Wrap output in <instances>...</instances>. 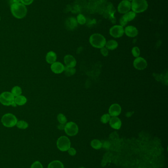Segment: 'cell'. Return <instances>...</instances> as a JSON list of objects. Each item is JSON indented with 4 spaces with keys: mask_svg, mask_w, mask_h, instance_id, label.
<instances>
[{
    "mask_svg": "<svg viewBox=\"0 0 168 168\" xmlns=\"http://www.w3.org/2000/svg\"><path fill=\"white\" fill-rule=\"evenodd\" d=\"M109 115L112 117H118L121 114V107L118 104H116V103L113 104L110 106L109 110Z\"/></svg>",
    "mask_w": 168,
    "mask_h": 168,
    "instance_id": "obj_12",
    "label": "cell"
},
{
    "mask_svg": "<svg viewBox=\"0 0 168 168\" xmlns=\"http://www.w3.org/2000/svg\"><path fill=\"white\" fill-rule=\"evenodd\" d=\"M100 52H101V53L102 54V55L104 57H107L109 55L108 50L105 47L101 48L100 49Z\"/></svg>",
    "mask_w": 168,
    "mask_h": 168,
    "instance_id": "obj_31",
    "label": "cell"
},
{
    "mask_svg": "<svg viewBox=\"0 0 168 168\" xmlns=\"http://www.w3.org/2000/svg\"><path fill=\"white\" fill-rule=\"evenodd\" d=\"M131 9L135 13H142L145 12L148 8V3L146 0H133Z\"/></svg>",
    "mask_w": 168,
    "mask_h": 168,
    "instance_id": "obj_3",
    "label": "cell"
},
{
    "mask_svg": "<svg viewBox=\"0 0 168 168\" xmlns=\"http://www.w3.org/2000/svg\"><path fill=\"white\" fill-rule=\"evenodd\" d=\"M15 96L11 93L6 91L0 95V102L5 106H10L15 103Z\"/></svg>",
    "mask_w": 168,
    "mask_h": 168,
    "instance_id": "obj_5",
    "label": "cell"
},
{
    "mask_svg": "<svg viewBox=\"0 0 168 168\" xmlns=\"http://www.w3.org/2000/svg\"><path fill=\"white\" fill-rule=\"evenodd\" d=\"M0 21H1V17H0Z\"/></svg>",
    "mask_w": 168,
    "mask_h": 168,
    "instance_id": "obj_39",
    "label": "cell"
},
{
    "mask_svg": "<svg viewBox=\"0 0 168 168\" xmlns=\"http://www.w3.org/2000/svg\"><path fill=\"white\" fill-rule=\"evenodd\" d=\"M77 21L80 25H84L86 23V18L83 15L80 14L78 15L77 18Z\"/></svg>",
    "mask_w": 168,
    "mask_h": 168,
    "instance_id": "obj_27",
    "label": "cell"
},
{
    "mask_svg": "<svg viewBox=\"0 0 168 168\" xmlns=\"http://www.w3.org/2000/svg\"><path fill=\"white\" fill-rule=\"evenodd\" d=\"M64 61L67 67H75L77 64V61L75 58L71 55H66L64 57Z\"/></svg>",
    "mask_w": 168,
    "mask_h": 168,
    "instance_id": "obj_15",
    "label": "cell"
},
{
    "mask_svg": "<svg viewBox=\"0 0 168 168\" xmlns=\"http://www.w3.org/2000/svg\"><path fill=\"white\" fill-rule=\"evenodd\" d=\"M11 93L15 97L19 96L21 95L22 89L20 87L18 86H15L12 90Z\"/></svg>",
    "mask_w": 168,
    "mask_h": 168,
    "instance_id": "obj_24",
    "label": "cell"
},
{
    "mask_svg": "<svg viewBox=\"0 0 168 168\" xmlns=\"http://www.w3.org/2000/svg\"><path fill=\"white\" fill-rule=\"evenodd\" d=\"M57 60V55L53 51L48 52L46 56V60L49 64H53Z\"/></svg>",
    "mask_w": 168,
    "mask_h": 168,
    "instance_id": "obj_18",
    "label": "cell"
},
{
    "mask_svg": "<svg viewBox=\"0 0 168 168\" xmlns=\"http://www.w3.org/2000/svg\"><path fill=\"white\" fill-rule=\"evenodd\" d=\"M64 130L69 136H74L78 133V126L75 123L71 121L66 124Z\"/></svg>",
    "mask_w": 168,
    "mask_h": 168,
    "instance_id": "obj_7",
    "label": "cell"
},
{
    "mask_svg": "<svg viewBox=\"0 0 168 168\" xmlns=\"http://www.w3.org/2000/svg\"><path fill=\"white\" fill-rule=\"evenodd\" d=\"M140 50L138 47H134L132 49V54L134 57L138 58L140 55Z\"/></svg>",
    "mask_w": 168,
    "mask_h": 168,
    "instance_id": "obj_29",
    "label": "cell"
},
{
    "mask_svg": "<svg viewBox=\"0 0 168 168\" xmlns=\"http://www.w3.org/2000/svg\"><path fill=\"white\" fill-rule=\"evenodd\" d=\"M1 121L5 127H12L16 125L17 119L14 115L8 113L3 116Z\"/></svg>",
    "mask_w": 168,
    "mask_h": 168,
    "instance_id": "obj_4",
    "label": "cell"
},
{
    "mask_svg": "<svg viewBox=\"0 0 168 168\" xmlns=\"http://www.w3.org/2000/svg\"><path fill=\"white\" fill-rule=\"evenodd\" d=\"M65 124H59V125L58 126V128L59 130H64V128H65Z\"/></svg>",
    "mask_w": 168,
    "mask_h": 168,
    "instance_id": "obj_35",
    "label": "cell"
},
{
    "mask_svg": "<svg viewBox=\"0 0 168 168\" xmlns=\"http://www.w3.org/2000/svg\"><path fill=\"white\" fill-rule=\"evenodd\" d=\"M13 3H20V0H12Z\"/></svg>",
    "mask_w": 168,
    "mask_h": 168,
    "instance_id": "obj_36",
    "label": "cell"
},
{
    "mask_svg": "<svg viewBox=\"0 0 168 168\" xmlns=\"http://www.w3.org/2000/svg\"><path fill=\"white\" fill-rule=\"evenodd\" d=\"M80 168H84V167H80Z\"/></svg>",
    "mask_w": 168,
    "mask_h": 168,
    "instance_id": "obj_38",
    "label": "cell"
},
{
    "mask_svg": "<svg viewBox=\"0 0 168 168\" xmlns=\"http://www.w3.org/2000/svg\"><path fill=\"white\" fill-rule=\"evenodd\" d=\"M57 146L62 152L67 151L71 147L70 140L66 136H61L57 140Z\"/></svg>",
    "mask_w": 168,
    "mask_h": 168,
    "instance_id": "obj_6",
    "label": "cell"
},
{
    "mask_svg": "<svg viewBox=\"0 0 168 168\" xmlns=\"http://www.w3.org/2000/svg\"><path fill=\"white\" fill-rule=\"evenodd\" d=\"M31 168H43V166L40 162L37 161L32 165Z\"/></svg>",
    "mask_w": 168,
    "mask_h": 168,
    "instance_id": "obj_30",
    "label": "cell"
},
{
    "mask_svg": "<svg viewBox=\"0 0 168 168\" xmlns=\"http://www.w3.org/2000/svg\"><path fill=\"white\" fill-rule=\"evenodd\" d=\"M64 71H65V75L67 76L70 77L75 74L76 70L74 67H66L64 69Z\"/></svg>",
    "mask_w": 168,
    "mask_h": 168,
    "instance_id": "obj_23",
    "label": "cell"
},
{
    "mask_svg": "<svg viewBox=\"0 0 168 168\" xmlns=\"http://www.w3.org/2000/svg\"><path fill=\"white\" fill-rule=\"evenodd\" d=\"M131 9V3L128 0H123L118 6V12L121 14H125Z\"/></svg>",
    "mask_w": 168,
    "mask_h": 168,
    "instance_id": "obj_10",
    "label": "cell"
},
{
    "mask_svg": "<svg viewBox=\"0 0 168 168\" xmlns=\"http://www.w3.org/2000/svg\"><path fill=\"white\" fill-rule=\"evenodd\" d=\"M133 65L136 69L138 70H144L146 69L147 66V60L143 58H136V59L134 60L133 62Z\"/></svg>",
    "mask_w": 168,
    "mask_h": 168,
    "instance_id": "obj_11",
    "label": "cell"
},
{
    "mask_svg": "<svg viewBox=\"0 0 168 168\" xmlns=\"http://www.w3.org/2000/svg\"><path fill=\"white\" fill-rule=\"evenodd\" d=\"M12 14L17 19H22L26 16L27 9L26 6L22 3H13L10 6Z\"/></svg>",
    "mask_w": 168,
    "mask_h": 168,
    "instance_id": "obj_1",
    "label": "cell"
},
{
    "mask_svg": "<svg viewBox=\"0 0 168 168\" xmlns=\"http://www.w3.org/2000/svg\"><path fill=\"white\" fill-rule=\"evenodd\" d=\"M89 43L93 47L101 49L104 47L106 41V39L103 35L100 34H94L90 36Z\"/></svg>",
    "mask_w": 168,
    "mask_h": 168,
    "instance_id": "obj_2",
    "label": "cell"
},
{
    "mask_svg": "<svg viewBox=\"0 0 168 168\" xmlns=\"http://www.w3.org/2000/svg\"><path fill=\"white\" fill-rule=\"evenodd\" d=\"M27 102V98L23 95L17 96L15 98V103L19 106H22Z\"/></svg>",
    "mask_w": 168,
    "mask_h": 168,
    "instance_id": "obj_20",
    "label": "cell"
},
{
    "mask_svg": "<svg viewBox=\"0 0 168 168\" xmlns=\"http://www.w3.org/2000/svg\"><path fill=\"white\" fill-rule=\"evenodd\" d=\"M78 23L77 21V19L75 17H70L67 19L66 21V28L69 30H73L77 27Z\"/></svg>",
    "mask_w": 168,
    "mask_h": 168,
    "instance_id": "obj_16",
    "label": "cell"
},
{
    "mask_svg": "<svg viewBox=\"0 0 168 168\" xmlns=\"http://www.w3.org/2000/svg\"><path fill=\"white\" fill-rule=\"evenodd\" d=\"M128 1H132L133 0H128Z\"/></svg>",
    "mask_w": 168,
    "mask_h": 168,
    "instance_id": "obj_37",
    "label": "cell"
},
{
    "mask_svg": "<svg viewBox=\"0 0 168 168\" xmlns=\"http://www.w3.org/2000/svg\"><path fill=\"white\" fill-rule=\"evenodd\" d=\"M91 145L95 149H99L102 147V143L97 139H94L91 142Z\"/></svg>",
    "mask_w": 168,
    "mask_h": 168,
    "instance_id": "obj_22",
    "label": "cell"
},
{
    "mask_svg": "<svg viewBox=\"0 0 168 168\" xmlns=\"http://www.w3.org/2000/svg\"><path fill=\"white\" fill-rule=\"evenodd\" d=\"M136 14L133 12H129L125 13L119 20L121 26H125L128 22L132 21L135 18Z\"/></svg>",
    "mask_w": 168,
    "mask_h": 168,
    "instance_id": "obj_8",
    "label": "cell"
},
{
    "mask_svg": "<svg viewBox=\"0 0 168 168\" xmlns=\"http://www.w3.org/2000/svg\"><path fill=\"white\" fill-rule=\"evenodd\" d=\"M124 29L123 27L120 25H115L109 29V34L111 36L114 38L122 37L124 34Z\"/></svg>",
    "mask_w": 168,
    "mask_h": 168,
    "instance_id": "obj_9",
    "label": "cell"
},
{
    "mask_svg": "<svg viewBox=\"0 0 168 168\" xmlns=\"http://www.w3.org/2000/svg\"><path fill=\"white\" fill-rule=\"evenodd\" d=\"M33 1L34 0H20V2L25 5H31Z\"/></svg>",
    "mask_w": 168,
    "mask_h": 168,
    "instance_id": "obj_33",
    "label": "cell"
},
{
    "mask_svg": "<svg viewBox=\"0 0 168 168\" xmlns=\"http://www.w3.org/2000/svg\"><path fill=\"white\" fill-rule=\"evenodd\" d=\"M118 42L114 40H111L108 41L105 45L106 49L109 50H115L118 48Z\"/></svg>",
    "mask_w": 168,
    "mask_h": 168,
    "instance_id": "obj_19",
    "label": "cell"
},
{
    "mask_svg": "<svg viewBox=\"0 0 168 168\" xmlns=\"http://www.w3.org/2000/svg\"><path fill=\"white\" fill-rule=\"evenodd\" d=\"M109 123V125L111 126V128H113V129H116V130L120 129L122 125L121 121L117 117L111 118Z\"/></svg>",
    "mask_w": 168,
    "mask_h": 168,
    "instance_id": "obj_17",
    "label": "cell"
},
{
    "mask_svg": "<svg viewBox=\"0 0 168 168\" xmlns=\"http://www.w3.org/2000/svg\"><path fill=\"white\" fill-rule=\"evenodd\" d=\"M111 116L109 115V114H106L103 115V116H102L101 118V121L103 123H104V124L107 123L108 122H109V120L111 118Z\"/></svg>",
    "mask_w": 168,
    "mask_h": 168,
    "instance_id": "obj_28",
    "label": "cell"
},
{
    "mask_svg": "<svg viewBox=\"0 0 168 168\" xmlns=\"http://www.w3.org/2000/svg\"><path fill=\"white\" fill-rule=\"evenodd\" d=\"M16 125L19 129H25L28 127V123L24 121H17Z\"/></svg>",
    "mask_w": 168,
    "mask_h": 168,
    "instance_id": "obj_25",
    "label": "cell"
},
{
    "mask_svg": "<svg viewBox=\"0 0 168 168\" xmlns=\"http://www.w3.org/2000/svg\"><path fill=\"white\" fill-rule=\"evenodd\" d=\"M48 168H64V165L59 160H54L48 165Z\"/></svg>",
    "mask_w": 168,
    "mask_h": 168,
    "instance_id": "obj_21",
    "label": "cell"
},
{
    "mask_svg": "<svg viewBox=\"0 0 168 168\" xmlns=\"http://www.w3.org/2000/svg\"><path fill=\"white\" fill-rule=\"evenodd\" d=\"M109 146H110L109 143V142H107V141H105L103 144H102V147H104V148H106V149L109 147Z\"/></svg>",
    "mask_w": 168,
    "mask_h": 168,
    "instance_id": "obj_34",
    "label": "cell"
},
{
    "mask_svg": "<svg viewBox=\"0 0 168 168\" xmlns=\"http://www.w3.org/2000/svg\"><path fill=\"white\" fill-rule=\"evenodd\" d=\"M57 119L60 124H65L67 123V118L62 114H59L57 116Z\"/></svg>",
    "mask_w": 168,
    "mask_h": 168,
    "instance_id": "obj_26",
    "label": "cell"
},
{
    "mask_svg": "<svg viewBox=\"0 0 168 168\" xmlns=\"http://www.w3.org/2000/svg\"><path fill=\"white\" fill-rule=\"evenodd\" d=\"M68 152L69 154L71 155V156H75L76 154V153H77L76 150L73 147H70L68 150Z\"/></svg>",
    "mask_w": 168,
    "mask_h": 168,
    "instance_id": "obj_32",
    "label": "cell"
},
{
    "mask_svg": "<svg viewBox=\"0 0 168 168\" xmlns=\"http://www.w3.org/2000/svg\"><path fill=\"white\" fill-rule=\"evenodd\" d=\"M124 33L127 36L130 38H135L138 34V30L137 29L133 26H128L126 27L124 29Z\"/></svg>",
    "mask_w": 168,
    "mask_h": 168,
    "instance_id": "obj_13",
    "label": "cell"
},
{
    "mask_svg": "<svg viewBox=\"0 0 168 168\" xmlns=\"http://www.w3.org/2000/svg\"><path fill=\"white\" fill-rule=\"evenodd\" d=\"M64 65L58 62H56L53 64H51V69L53 72L56 74H60L64 71Z\"/></svg>",
    "mask_w": 168,
    "mask_h": 168,
    "instance_id": "obj_14",
    "label": "cell"
}]
</instances>
